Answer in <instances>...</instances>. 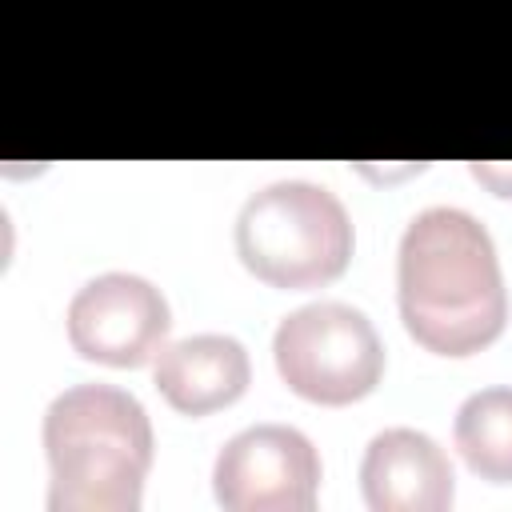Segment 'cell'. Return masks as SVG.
<instances>
[{
  "label": "cell",
  "mask_w": 512,
  "mask_h": 512,
  "mask_svg": "<svg viewBox=\"0 0 512 512\" xmlns=\"http://www.w3.org/2000/svg\"><path fill=\"white\" fill-rule=\"evenodd\" d=\"M452 440L480 480L512 484V384L472 392L456 408Z\"/></svg>",
  "instance_id": "9c48e42d"
},
{
  "label": "cell",
  "mask_w": 512,
  "mask_h": 512,
  "mask_svg": "<svg viewBox=\"0 0 512 512\" xmlns=\"http://www.w3.org/2000/svg\"><path fill=\"white\" fill-rule=\"evenodd\" d=\"M152 380L160 396L184 416H208L244 396L252 380L248 352L228 332H196L156 352Z\"/></svg>",
  "instance_id": "ba28073f"
},
{
  "label": "cell",
  "mask_w": 512,
  "mask_h": 512,
  "mask_svg": "<svg viewBox=\"0 0 512 512\" xmlns=\"http://www.w3.org/2000/svg\"><path fill=\"white\" fill-rule=\"evenodd\" d=\"M216 504L228 512H312L320 452L292 424L240 428L212 464Z\"/></svg>",
  "instance_id": "5b68a950"
},
{
  "label": "cell",
  "mask_w": 512,
  "mask_h": 512,
  "mask_svg": "<svg viewBox=\"0 0 512 512\" xmlns=\"http://www.w3.org/2000/svg\"><path fill=\"white\" fill-rule=\"evenodd\" d=\"M400 320L436 356L488 348L508 320V292L488 228L452 204L416 212L396 260Z\"/></svg>",
  "instance_id": "6da1fadb"
},
{
  "label": "cell",
  "mask_w": 512,
  "mask_h": 512,
  "mask_svg": "<svg viewBox=\"0 0 512 512\" xmlns=\"http://www.w3.org/2000/svg\"><path fill=\"white\" fill-rule=\"evenodd\" d=\"M356 248L336 192L312 180H272L236 212V256L272 288H320L344 276Z\"/></svg>",
  "instance_id": "3957f363"
},
{
  "label": "cell",
  "mask_w": 512,
  "mask_h": 512,
  "mask_svg": "<svg viewBox=\"0 0 512 512\" xmlns=\"http://www.w3.org/2000/svg\"><path fill=\"white\" fill-rule=\"evenodd\" d=\"M48 508L136 512L152 468V420L116 384H72L44 412Z\"/></svg>",
  "instance_id": "7a4b0ae2"
},
{
  "label": "cell",
  "mask_w": 512,
  "mask_h": 512,
  "mask_svg": "<svg viewBox=\"0 0 512 512\" xmlns=\"http://www.w3.org/2000/svg\"><path fill=\"white\" fill-rule=\"evenodd\" d=\"M68 344L108 368L148 364L172 328L164 292L136 272H100L68 300Z\"/></svg>",
  "instance_id": "8992f818"
},
{
  "label": "cell",
  "mask_w": 512,
  "mask_h": 512,
  "mask_svg": "<svg viewBox=\"0 0 512 512\" xmlns=\"http://www.w3.org/2000/svg\"><path fill=\"white\" fill-rule=\"evenodd\" d=\"M272 356L280 380L312 404L364 400L384 376V344L372 320L340 300H316L276 324Z\"/></svg>",
  "instance_id": "277c9868"
},
{
  "label": "cell",
  "mask_w": 512,
  "mask_h": 512,
  "mask_svg": "<svg viewBox=\"0 0 512 512\" xmlns=\"http://www.w3.org/2000/svg\"><path fill=\"white\" fill-rule=\"evenodd\" d=\"M360 488L372 512H444L456 496V472L428 432L384 428L364 448Z\"/></svg>",
  "instance_id": "52a82bcc"
},
{
  "label": "cell",
  "mask_w": 512,
  "mask_h": 512,
  "mask_svg": "<svg viewBox=\"0 0 512 512\" xmlns=\"http://www.w3.org/2000/svg\"><path fill=\"white\" fill-rule=\"evenodd\" d=\"M472 176L484 180L496 196H512V168L508 164H472Z\"/></svg>",
  "instance_id": "30bf717a"
}]
</instances>
